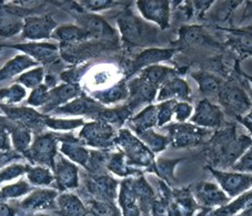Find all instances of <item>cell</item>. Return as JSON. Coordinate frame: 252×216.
<instances>
[{
    "label": "cell",
    "instance_id": "cell-1",
    "mask_svg": "<svg viewBox=\"0 0 252 216\" xmlns=\"http://www.w3.org/2000/svg\"><path fill=\"white\" fill-rule=\"evenodd\" d=\"M251 145L252 140L249 136H237L234 131H225L221 133L216 140L215 144L216 148H218L217 163L220 164L221 168L231 167Z\"/></svg>",
    "mask_w": 252,
    "mask_h": 216
},
{
    "label": "cell",
    "instance_id": "cell-2",
    "mask_svg": "<svg viewBox=\"0 0 252 216\" xmlns=\"http://www.w3.org/2000/svg\"><path fill=\"white\" fill-rule=\"evenodd\" d=\"M228 114L240 118L247 115L252 109V101L242 88L234 84H227L221 88L217 99Z\"/></svg>",
    "mask_w": 252,
    "mask_h": 216
},
{
    "label": "cell",
    "instance_id": "cell-3",
    "mask_svg": "<svg viewBox=\"0 0 252 216\" xmlns=\"http://www.w3.org/2000/svg\"><path fill=\"white\" fill-rule=\"evenodd\" d=\"M167 129L170 134L169 142L175 148L195 147L201 144L205 137L210 135L209 129L198 127L193 124L180 123L169 126Z\"/></svg>",
    "mask_w": 252,
    "mask_h": 216
},
{
    "label": "cell",
    "instance_id": "cell-4",
    "mask_svg": "<svg viewBox=\"0 0 252 216\" xmlns=\"http://www.w3.org/2000/svg\"><path fill=\"white\" fill-rule=\"evenodd\" d=\"M212 176L215 177L220 188L227 194L228 197H236L246 193L252 187V174L238 172H225L222 170L209 167Z\"/></svg>",
    "mask_w": 252,
    "mask_h": 216
},
{
    "label": "cell",
    "instance_id": "cell-5",
    "mask_svg": "<svg viewBox=\"0 0 252 216\" xmlns=\"http://www.w3.org/2000/svg\"><path fill=\"white\" fill-rule=\"evenodd\" d=\"M189 120L191 124L201 128H219L222 124L223 113L222 109L214 102L202 99L197 104Z\"/></svg>",
    "mask_w": 252,
    "mask_h": 216
},
{
    "label": "cell",
    "instance_id": "cell-6",
    "mask_svg": "<svg viewBox=\"0 0 252 216\" xmlns=\"http://www.w3.org/2000/svg\"><path fill=\"white\" fill-rule=\"evenodd\" d=\"M195 200L201 206L214 207L223 206L229 202V197L218 184L211 182H202L194 189Z\"/></svg>",
    "mask_w": 252,
    "mask_h": 216
},
{
    "label": "cell",
    "instance_id": "cell-7",
    "mask_svg": "<svg viewBox=\"0 0 252 216\" xmlns=\"http://www.w3.org/2000/svg\"><path fill=\"white\" fill-rule=\"evenodd\" d=\"M119 141L121 145H123V147L125 148L126 153H127L129 158L132 162L136 164H140V165H151L153 164V154L147 148V146L141 144L131 134L128 132H121Z\"/></svg>",
    "mask_w": 252,
    "mask_h": 216
},
{
    "label": "cell",
    "instance_id": "cell-8",
    "mask_svg": "<svg viewBox=\"0 0 252 216\" xmlns=\"http://www.w3.org/2000/svg\"><path fill=\"white\" fill-rule=\"evenodd\" d=\"M139 10L146 19L155 21L162 29L167 28L170 17V2L169 1H139Z\"/></svg>",
    "mask_w": 252,
    "mask_h": 216
},
{
    "label": "cell",
    "instance_id": "cell-9",
    "mask_svg": "<svg viewBox=\"0 0 252 216\" xmlns=\"http://www.w3.org/2000/svg\"><path fill=\"white\" fill-rule=\"evenodd\" d=\"M191 97V89L188 83L179 77H171L166 83H163L161 90H160L158 101H171V99H181L184 102H188Z\"/></svg>",
    "mask_w": 252,
    "mask_h": 216
},
{
    "label": "cell",
    "instance_id": "cell-10",
    "mask_svg": "<svg viewBox=\"0 0 252 216\" xmlns=\"http://www.w3.org/2000/svg\"><path fill=\"white\" fill-rule=\"evenodd\" d=\"M191 77L197 81L200 93L206 97V99L210 102L218 99L221 88L224 85L222 80L218 78V77H216L215 75H211L209 72H192Z\"/></svg>",
    "mask_w": 252,
    "mask_h": 216
},
{
    "label": "cell",
    "instance_id": "cell-11",
    "mask_svg": "<svg viewBox=\"0 0 252 216\" xmlns=\"http://www.w3.org/2000/svg\"><path fill=\"white\" fill-rule=\"evenodd\" d=\"M229 45L245 56H252V26L246 28L230 30Z\"/></svg>",
    "mask_w": 252,
    "mask_h": 216
},
{
    "label": "cell",
    "instance_id": "cell-12",
    "mask_svg": "<svg viewBox=\"0 0 252 216\" xmlns=\"http://www.w3.org/2000/svg\"><path fill=\"white\" fill-rule=\"evenodd\" d=\"M181 40L188 46H203L209 42V38L201 27L198 26H186L180 30Z\"/></svg>",
    "mask_w": 252,
    "mask_h": 216
},
{
    "label": "cell",
    "instance_id": "cell-13",
    "mask_svg": "<svg viewBox=\"0 0 252 216\" xmlns=\"http://www.w3.org/2000/svg\"><path fill=\"white\" fill-rule=\"evenodd\" d=\"M176 49H149L143 51L137 58L136 66H147V65L163 62V60L170 59L176 54Z\"/></svg>",
    "mask_w": 252,
    "mask_h": 216
},
{
    "label": "cell",
    "instance_id": "cell-14",
    "mask_svg": "<svg viewBox=\"0 0 252 216\" xmlns=\"http://www.w3.org/2000/svg\"><path fill=\"white\" fill-rule=\"evenodd\" d=\"M158 123L157 120V107L150 106L143 109L140 114L133 118L132 124L139 133L146 132L147 129L155 126Z\"/></svg>",
    "mask_w": 252,
    "mask_h": 216
},
{
    "label": "cell",
    "instance_id": "cell-15",
    "mask_svg": "<svg viewBox=\"0 0 252 216\" xmlns=\"http://www.w3.org/2000/svg\"><path fill=\"white\" fill-rule=\"evenodd\" d=\"M178 101L171 99V101H164L157 107V120L159 126H163L170 122L175 114V106Z\"/></svg>",
    "mask_w": 252,
    "mask_h": 216
},
{
    "label": "cell",
    "instance_id": "cell-16",
    "mask_svg": "<svg viewBox=\"0 0 252 216\" xmlns=\"http://www.w3.org/2000/svg\"><path fill=\"white\" fill-rule=\"evenodd\" d=\"M141 136L146 143L149 145V148H151L154 152H161L167 147L169 144V138L158 135V134L154 133L153 131L143 132L141 133Z\"/></svg>",
    "mask_w": 252,
    "mask_h": 216
},
{
    "label": "cell",
    "instance_id": "cell-17",
    "mask_svg": "<svg viewBox=\"0 0 252 216\" xmlns=\"http://www.w3.org/2000/svg\"><path fill=\"white\" fill-rule=\"evenodd\" d=\"M233 172L252 174V145L243 153L240 158L231 166Z\"/></svg>",
    "mask_w": 252,
    "mask_h": 216
},
{
    "label": "cell",
    "instance_id": "cell-18",
    "mask_svg": "<svg viewBox=\"0 0 252 216\" xmlns=\"http://www.w3.org/2000/svg\"><path fill=\"white\" fill-rule=\"evenodd\" d=\"M126 89L124 86H115L98 95V98L103 103H116L126 97Z\"/></svg>",
    "mask_w": 252,
    "mask_h": 216
},
{
    "label": "cell",
    "instance_id": "cell-19",
    "mask_svg": "<svg viewBox=\"0 0 252 216\" xmlns=\"http://www.w3.org/2000/svg\"><path fill=\"white\" fill-rule=\"evenodd\" d=\"M193 114V107L188 102H177L175 106V114L173 117L179 123H185L186 120L191 118Z\"/></svg>",
    "mask_w": 252,
    "mask_h": 216
},
{
    "label": "cell",
    "instance_id": "cell-20",
    "mask_svg": "<svg viewBox=\"0 0 252 216\" xmlns=\"http://www.w3.org/2000/svg\"><path fill=\"white\" fill-rule=\"evenodd\" d=\"M179 162H181V159H177V161H166L164 163H160L158 165L159 172L162 173V176L164 179L170 180L173 173V168L176 167V165Z\"/></svg>",
    "mask_w": 252,
    "mask_h": 216
},
{
    "label": "cell",
    "instance_id": "cell-21",
    "mask_svg": "<svg viewBox=\"0 0 252 216\" xmlns=\"http://www.w3.org/2000/svg\"><path fill=\"white\" fill-rule=\"evenodd\" d=\"M238 120L243 125V126L247 127V129L250 132L251 136H252V109L247 115L242 116V117H240V118H238Z\"/></svg>",
    "mask_w": 252,
    "mask_h": 216
},
{
    "label": "cell",
    "instance_id": "cell-22",
    "mask_svg": "<svg viewBox=\"0 0 252 216\" xmlns=\"http://www.w3.org/2000/svg\"><path fill=\"white\" fill-rule=\"evenodd\" d=\"M246 15L252 16V2H248V8L246 10Z\"/></svg>",
    "mask_w": 252,
    "mask_h": 216
},
{
    "label": "cell",
    "instance_id": "cell-23",
    "mask_svg": "<svg viewBox=\"0 0 252 216\" xmlns=\"http://www.w3.org/2000/svg\"><path fill=\"white\" fill-rule=\"evenodd\" d=\"M243 76H245V77H247V79H248V80H250V81H251V83H252V77H250V76H247L246 74H245V75H243Z\"/></svg>",
    "mask_w": 252,
    "mask_h": 216
}]
</instances>
